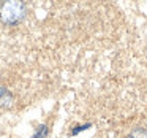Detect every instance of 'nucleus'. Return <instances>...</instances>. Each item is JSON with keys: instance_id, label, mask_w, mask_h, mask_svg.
<instances>
[{"instance_id": "nucleus-2", "label": "nucleus", "mask_w": 147, "mask_h": 138, "mask_svg": "<svg viewBox=\"0 0 147 138\" xmlns=\"http://www.w3.org/2000/svg\"><path fill=\"white\" fill-rule=\"evenodd\" d=\"M127 138H147V128H142V127H138L134 130L130 132Z\"/></svg>"}, {"instance_id": "nucleus-4", "label": "nucleus", "mask_w": 147, "mask_h": 138, "mask_svg": "<svg viewBox=\"0 0 147 138\" xmlns=\"http://www.w3.org/2000/svg\"><path fill=\"white\" fill-rule=\"evenodd\" d=\"M46 133H48V127H46V125H43V127H40V130L36 132V135L33 138H45Z\"/></svg>"}, {"instance_id": "nucleus-3", "label": "nucleus", "mask_w": 147, "mask_h": 138, "mask_svg": "<svg viewBox=\"0 0 147 138\" xmlns=\"http://www.w3.org/2000/svg\"><path fill=\"white\" fill-rule=\"evenodd\" d=\"M11 103V95L8 94V90L0 89V105H10Z\"/></svg>"}, {"instance_id": "nucleus-1", "label": "nucleus", "mask_w": 147, "mask_h": 138, "mask_svg": "<svg viewBox=\"0 0 147 138\" xmlns=\"http://www.w3.org/2000/svg\"><path fill=\"white\" fill-rule=\"evenodd\" d=\"M27 14V7L22 2H3L0 3V21L8 26L21 22Z\"/></svg>"}]
</instances>
